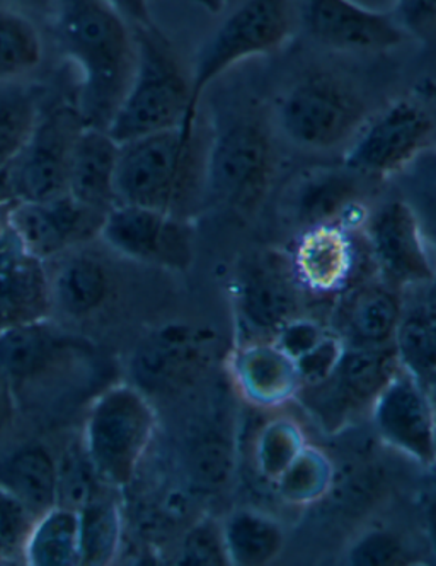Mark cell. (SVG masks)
I'll use <instances>...</instances> for the list:
<instances>
[{
	"mask_svg": "<svg viewBox=\"0 0 436 566\" xmlns=\"http://www.w3.org/2000/svg\"><path fill=\"white\" fill-rule=\"evenodd\" d=\"M404 300L401 291L387 284H363L347 293L341 303V324L346 346H394L403 321Z\"/></svg>",
	"mask_w": 436,
	"mask_h": 566,
	"instance_id": "21",
	"label": "cell"
},
{
	"mask_svg": "<svg viewBox=\"0 0 436 566\" xmlns=\"http://www.w3.org/2000/svg\"><path fill=\"white\" fill-rule=\"evenodd\" d=\"M14 419V397L11 381L0 375V432H4Z\"/></svg>",
	"mask_w": 436,
	"mask_h": 566,
	"instance_id": "44",
	"label": "cell"
},
{
	"mask_svg": "<svg viewBox=\"0 0 436 566\" xmlns=\"http://www.w3.org/2000/svg\"><path fill=\"white\" fill-rule=\"evenodd\" d=\"M0 559H4V555H2V549H0Z\"/></svg>",
	"mask_w": 436,
	"mask_h": 566,
	"instance_id": "49",
	"label": "cell"
},
{
	"mask_svg": "<svg viewBox=\"0 0 436 566\" xmlns=\"http://www.w3.org/2000/svg\"><path fill=\"white\" fill-rule=\"evenodd\" d=\"M204 344L189 327H166L144 340L132 357V376L142 391H173L193 378Z\"/></svg>",
	"mask_w": 436,
	"mask_h": 566,
	"instance_id": "18",
	"label": "cell"
},
{
	"mask_svg": "<svg viewBox=\"0 0 436 566\" xmlns=\"http://www.w3.org/2000/svg\"><path fill=\"white\" fill-rule=\"evenodd\" d=\"M308 446L302 427L289 417L270 420L256 442V467L264 479L274 483L300 451Z\"/></svg>",
	"mask_w": 436,
	"mask_h": 566,
	"instance_id": "33",
	"label": "cell"
},
{
	"mask_svg": "<svg viewBox=\"0 0 436 566\" xmlns=\"http://www.w3.org/2000/svg\"><path fill=\"white\" fill-rule=\"evenodd\" d=\"M107 2L134 28L150 27L156 22L152 18L150 0H107ZM193 2L214 14L222 11V0H193Z\"/></svg>",
	"mask_w": 436,
	"mask_h": 566,
	"instance_id": "41",
	"label": "cell"
},
{
	"mask_svg": "<svg viewBox=\"0 0 436 566\" xmlns=\"http://www.w3.org/2000/svg\"><path fill=\"white\" fill-rule=\"evenodd\" d=\"M346 344L336 334H325L324 337L308 353L295 359L302 388H314L328 381L340 365Z\"/></svg>",
	"mask_w": 436,
	"mask_h": 566,
	"instance_id": "36",
	"label": "cell"
},
{
	"mask_svg": "<svg viewBox=\"0 0 436 566\" xmlns=\"http://www.w3.org/2000/svg\"><path fill=\"white\" fill-rule=\"evenodd\" d=\"M104 217L68 192L52 201L18 202L9 227L28 254L46 262L100 237Z\"/></svg>",
	"mask_w": 436,
	"mask_h": 566,
	"instance_id": "14",
	"label": "cell"
},
{
	"mask_svg": "<svg viewBox=\"0 0 436 566\" xmlns=\"http://www.w3.org/2000/svg\"><path fill=\"white\" fill-rule=\"evenodd\" d=\"M325 334H328V332H325L318 322L295 316V318L287 322V324L277 332L273 343L277 344L283 353L289 354L292 359H299L302 354L311 350Z\"/></svg>",
	"mask_w": 436,
	"mask_h": 566,
	"instance_id": "38",
	"label": "cell"
},
{
	"mask_svg": "<svg viewBox=\"0 0 436 566\" xmlns=\"http://www.w3.org/2000/svg\"><path fill=\"white\" fill-rule=\"evenodd\" d=\"M401 360L396 347L346 346L340 365L328 381L319 387L302 388L328 395L325 403L336 409H355L377 397L385 382L399 369Z\"/></svg>",
	"mask_w": 436,
	"mask_h": 566,
	"instance_id": "20",
	"label": "cell"
},
{
	"mask_svg": "<svg viewBox=\"0 0 436 566\" xmlns=\"http://www.w3.org/2000/svg\"><path fill=\"white\" fill-rule=\"evenodd\" d=\"M435 129L432 107L419 97H404L366 122L343 164L370 179H385L411 166L428 148Z\"/></svg>",
	"mask_w": 436,
	"mask_h": 566,
	"instance_id": "9",
	"label": "cell"
},
{
	"mask_svg": "<svg viewBox=\"0 0 436 566\" xmlns=\"http://www.w3.org/2000/svg\"><path fill=\"white\" fill-rule=\"evenodd\" d=\"M353 565H406L413 562L409 546L388 531H372L350 549Z\"/></svg>",
	"mask_w": 436,
	"mask_h": 566,
	"instance_id": "37",
	"label": "cell"
},
{
	"mask_svg": "<svg viewBox=\"0 0 436 566\" xmlns=\"http://www.w3.org/2000/svg\"><path fill=\"white\" fill-rule=\"evenodd\" d=\"M293 33L292 0H245L196 53L191 69V116L200 118L207 88L237 63L271 55Z\"/></svg>",
	"mask_w": 436,
	"mask_h": 566,
	"instance_id": "7",
	"label": "cell"
},
{
	"mask_svg": "<svg viewBox=\"0 0 436 566\" xmlns=\"http://www.w3.org/2000/svg\"><path fill=\"white\" fill-rule=\"evenodd\" d=\"M414 290L418 291V302L414 303V305H418L419 308L425 310L428 315H436V273L428 283L423 284V286L414 287Z\"/></svg>",
	"mask_w": 436,
	"mask_h": 566,
	"instance_id": "45",
	"label": "cell"
},
{
	"mask_svg": "<svg viewBox=\"0 0 436 566\" xmlns=\"http://www.w3.org/2000/svg\"><path fill=\"white\" fill-rule=\"evenodd\" d=\"M41 96L33 87L0 88V170L8 169L23 151L41 115Z\"/></svg>",
	"mask_w": 436,
	"mask_h": 566,
	"instance_id": "30",
	"label": "cell"
},
{
	"mask_svg": "<svg viewBox=\"0 0 436 566\" xmlns=\"http://www.w3.org/2000/svg\"><path fill=\"white\" fill-rule=\"evenodd\" d=\"M50 27L81 69L75 106L85 126L110 128L137 69L134 27L107 0H55Z\"/></svg>",
	"mask_w": 436,
	"mask_h": 566,
	"instance_id": "1",
	"label": "cell"
},
{
	"mask_svg": "<svg viewBox=\"0 0 436 566\" xmlns=\"http://www.w3.org/2000/svg\"><path fill=\"white\" fill-rule=\"evenodd\" d=\"M222 530L230 565H268L286 546V531L277 518L255 509H237L226 518Z\"/></svg>",
	"mask_w": 436,
	"mask_h": 566,
	"instance_id": "27",
	"label": "cell"
},
{
	"mask_svg": "<svg viewBox=\"0 0 436 566\" xmlns=\"http://www.w3.org/2000/svg\"><path fill=\"white\" fill-rule=\"evenodd\" d=\"M0 489L41 517L59 502V464L43 446H27L0 464Z\"/></svg>",
	"mask_w": 436,
	"mask_h": 566,
	"instance_id": "24",
	"label": "cell"
},
{
	"mask_svg": "<svg viewBox=\"0 0 436 566\" xmlns=\"http://www.w3.org/2000/svg\"><path fill=\"white\" fill-rule=\"evenodd\" d=\"M23 556L34 566L81 565V523L79 512L53 507L34 518Z\"/></svg>",
	"mask_w": 436,
	"mask_h": 566,
	"instance_id": "28",
	"label": "cell"
},
{
	"mask_svg": "<svg viewBox=\"0 0 436 566\" xmlns=\"http://www.w3.org/2000/svg\"><path fill=\"white\" fill-rule=\"evenodd\" d=\"M368 180L374 179L355 172L344 164L338 169H321L309 174L299 188V220L305 227L322 223L347 227L344 217L355 213L360 191Z\"/></svg>",
	"mask_w": 436,
	"mask_h": 566,
	"instance_id": "23",
	"label": "cell"
},
{
	"mask_svg": "<svg viewBox=\"0 0 436 566\" xmlns=\"http://www.w3.org/2000/svg\"><path fill=\"white\" fill-rule=\"evenodd\" d=\"M45 44L38 22L0 4V84H12L40 69Z\"/></svg>",
	"mask_w": 436,
	"mask_h": 566,
	"instance_id": "29",
	"label": "cell"
},
{
	"mask_svg": "<svg viewBox=\"0 0 436 566\" xmlns=\"http://www.w3.org/2000/svg\"><path fill=\"white\" fill-rule=\"evenodd\" d=\"M156 412L145 391L120 385L104 391L85 420L84 451L101 483L129 485L156 432Z\"/></svg>",
	"mask_w": 436,
	"mask_h": 566,
	"instance_id": "5",
	"label": "cell"
},
{
	"mask_svg": "<svg viewBox=\"0 0 436 566\" xmlns=\"http://www.w3.org/2000/svg\"><path fill=\"white\" fill-rule=\"evenodd\" d=\"M179 563L188 566L230 565L222 524L214 518H205L193 526L183 541Z\"/></svg>",
	"mask_w": 436,
	"mask_h": 566,
	"instance_id": "35",
	"label": "cell"
},
{
	"mask_svg": "<svg viewBox=\"0 0 436 566\" xmlns=\"http://www.w3.org/2000/svg\"><path fill=\"white\" fill-rule=\"evenodd\" d=\"M365 242L382 283L414 290L436 273L418 214L406 198L388 199L365 220Z\"/></svg>",
	"mask_w": 436,
	"mask_h": 566,
	"instance_id": "10",
	"label": "cell"
},
{
	"mask_svg": "<svg viewBox=\"0 0 436 566\" xmlns=\"http://www.w3.org/2000/svg\"><path fill=\"white\" fill-rule=\"evenodd\" d=\"M53 305L63 313L82 318L96 313L112 294V274L90 254L63 259L50 274Z\"/></svg>",
	"mask_w": 436,
	"mask_h": 566,
	"instance_id": "26",
	"label": "cell"
},
{
	"mask_svg": "<svg viewBox=\"0 0 436 566\" xmlns=\"http://www.w3.org/2000/svg\"><path fill=\"white\" fill-rule=\"evenodd\" d=\"M370 407L385 444L422 467L436 463L435 403L422 378L401 365Z\"/></svg>",
	"mask_w": 436,
	"mask_h": 566,
	"instance_id": "12",
	"label": "cell"
},
{
	"mask_svg": "<svg viewBox=\"0 0 436 566\" xmlns=\"http://www.w3.org/2000/svg\"><path fill=\"white\" fill-rule=\"evenodd\" d=\"M433 164H435V166H433V172H435V176H436V158H435V163H433Z\"/></svg>",
	"mask_w": 436,
	"mask_h": 566,
	"instance_id": "48",
	"label": "cell"
},
{
	"mask_svg": "<svg viewBox=\"0 0 436 566\" xmlns=\"http://www.w3.org/2000/svg\"><path fill=\"white\" fill-rule=\"evenodd\" d=\"M299 284L292 268L273 255H259L237 274V306L256 331L277 335L299 312Z\"/></svg>",
	"mask_w": 436,
	"mask_h": 566,
	"instance_id": "16",
	"label": "cell"
},
{
	"mask_svg": "<svg viewBox=\"0 0 436 566\" xmlns=\"http://www.w3.org/2000/svg\"><path fill=\"white\" fill-rule=\"evenodd\" d=\"M429 539H432L433 552L436 558V505H432L428 512Z\"/></svg>",
	"mask_w": 436,
	"mask_h": 566,
	"instance_id": "47",
	"label": "cell"
},
{
	"mask_svg": "<svg viewBox=\"0 0 436 566\" xmlns=\"http://www.w3.org/2000/svg\"><path fill=\"white\" fill-rule=\"evenodd\" d=\"M101 239L123 258L169 271H186L193 262L188 220L163 211L118 202L104 217Z\"/></svg>",
	"mask_w": 436,
	"mask_h": 566,
	"instance_id": "11",
	"label": "cell"
},
{
	"mask_svg": "<svg viewBox=\"0 0 436 566\" xmlns=\"http://www.w3.org/2000/svg\"><path fill=\"white\" fill-rule=\"evenodd\" d=\"M435 429H436V403H435Z\"/></svg>",
	"mask_w": 436,
	"mask_h": 566,
	"instance_id": "50",
	"label": "cell"
},
{
	"mask_svg": "<svg viewBox=\"0 0 436 566\" xmlns=\"http://www.w3.org/2000/svg\"><path fill=\"white\" fill-rule=\"evenodd\" d=\"M118 157L120 144L107 129L85 126L72 157L69 195L103 213L116 207Z\"/></svg>",
	"mask_w": 436,
	"mask_h": 566,
	"instance_id": "22",
	"label": "cell"
},
{
	"mask_svg": "<svg viewBox=\"0 0 436 566\" xmlns=\"http://www.w3.org/2000/svg\"><path fill=\"white\" fill-rule=\"evenodd\" d=\"M426 343H428L429 363H432L433 371L436 368V315L429 318Z\"/></svg>",
	"mask_w": 436,
	"mask_h": 566,
	"instance_id": "46",
	"label": "cell"
},
{
	"mask_svg": "<svg viewBox=\"0 0 436 566\" xmlns=\"http://www.w3.org/2000/svg\"><path fill=\"white\" fill-rule=\"evenodd\" d=\"M52 306L45 262L28 254L9 227L0 233V331L46 321Z\"/></svg>",
	"mask_w": 436,
	"mask_h": 566,
	"instance_id": "15",
	"label": "cell"
},
{
	"mask_svg": "<svg viewBox=\"0 0 436 566\" xmlns=\"http://www.w3.org/2000/svg\"><path fill=\"white\" fill-rule=\"evenodd\" d=\"M134 30L137 69L107 132L125 144L178 126L195 128L200 118L191 116V69L156 22Z\"/></svg>",
	"mask_w": 436,
	"mask_h": 566,
	"instance_id": "3",
	"label": "cell"
},
{
	"mask_svg": "<svg viewBox=\"0 0 436 566\" xmlns=\"http://www.w3.org/2000/svg\"><path fill=\"white\" fill-rule=\"evenodd\" d=\"M409 191L404 198L418 214L429 251L436 258V177H422L409 186Z\"/></svg>",
	"mask_w": 436,
	"mask_h": 566,
	"instance_id": "39",
	"label": "cell"
},
{
	"mask_svg": "<svg viewBox=\"0 0 436 566\" xmlns=\"http://www.w3.org/2000/svg\"><path fill=\"white\" fill-rule=\"evenodd\" d=\"M81 523V565H107L118 553L122 517L115 502L94 501L79 511Z\"/></svg>",
	"mask_w": 436,
	"mask_h": 566,
	"instance_id": "32",
	"label": "cell"
},
{
	"mask_svg": "<svg viewBox=\"0 0 436 566\" xmlns=\"http://www.w3.org/2000/svg\"><path fill=\"white\" fill-rule=\"evenodd\" d=\"M230 373L237 390L258 407H278L302 390L295 359L273 340H255L233 353Z\"/></svg>",
	"mask_w": 436,
	"mask_h": 566,
	"instance_id": "19",
	"label": "cell"
},
{
	"mask_svg": "<svg viewBox=\"0 0 436 566\" xmlns=\"http://www.w3.org/2000/svg\"><path fill=\"white\" fill-rule=\"evenodd\" d=\"M270 125L256 104H230L215 115L207 160V205L249 211L273 174Z\"/></svg>",
	"mask_w": 436,
	"mask_h": 566,
	"instance_id": "4",
	"label": "cell"
},
{
	"mask_svg": "<svg viewBox=\"0 0 436 566\" xmlns=\"http://www.w3.org/2000/svg\"><path fill=\"white\" fill-rule=\"evenodd\" d=\"M68 340L46 321L0 331V375L9 381H27L45 373L65 353Z\"/></svg>",
	"mask_w": 436,
	"mask_h": 566,
	"instance_id": "25",
	"label": "cell"
},
{
	"mask_svg": "<svg viewBox=\"0 0 436 566\" xmlns=\"http://www.w3.org/2000/svg\"><path fill=\"white\" fill-rule=\"evenodd\" d=\"M359 264L352 229L340 223L312 224L293 247L290 268L297 284L319 294H333L350 286Z\"/></svg>",
	"mask_w": 436,
	"mask_h": 566,
	"instance_id": "17",
	"label": "cell"
},
{
	"mask_svg": "<svg viewBox=\"0 0 436 566\" xmlns=\"http://www.w3.org/2000/svg\"><path fill=\"white\" fill-rule=\"evenodd\" d=\"M84 128L75 103L41 107L30 142L8 167L9 182L19 202L52 201L68 195L72 157Z\"/></svg>",
	"mask_w": 436,
	"mask_h": 566,
	"instance_id": "8",
	"label": "cell"
},
{
	"mask_svg": "<svg viewBox=\"0 0 436 566\" xmlns=\"http://www.w3.org/2000/svg\"><path fill=\"white\" fill-rule=\"evenodd\" d=\"M96 476L85 451H68L59 467V507L81 511L96 499Z\"/></svg>",
	"mask_w": 436,
	"mask_h": 566,
	"instance_id": "34",
	"label": "cell"
},
{
	"mask_svg": "<svg viewBox=\"0 0 436 566\" xmlns=\"http://www.w3.org/2000/svg\"><path fill=\"white\" fill-rule=\"evenodd\" d=\"M334 467L321 449L305 446L299 457L274 480L281 501L292 505H311L330 492Z\"/></svg>",
	"mask_w": 436,
	"mask_h": 566,
	"instance_id": "31",
	"label": "cell"
},
{
	"mask_svg": "<svg viewBox=\"0 0 436 566\" xmlns=\"http://www.w3.org/2000/svg\"><path fill=\"white\" fill-rule=\"evenodd\" d=\"M368 119V106L359 91L325 71L300 77L278 107L283 133L309 150H333L350 144Z\"/></svg>",
	"mask_w": 436,
	"mask_h": 566,
	"instance_id": "6",
	"label": "cell"
},
{
	"mask_svg": "<svg viewBox=\"0 0 436 566\" xmlns=\"http://www.w3.org/2000/svg\"><path fill=\"white\" fill-rule=\"evenodd\" d=\"M0 4L23 12L40 22L50 21L53 8H55V0H0Z\"/></svg>",
	"mask_w": 436,
	"mask_h": 566,
	"instance_id": "42",
	"label": "cell"
},
{
	"mask_svg": "<svg viewBox=\"0 0 436 566\" xmlns=\"http://www.w3.org/2000/svg\"><path fill=\"white\" fill-rule=\"evenodd\" d=\"M392 14L409 38H423L436 30V0H396Z\"/></svg>",
	"mask_w": 436,
	"mask_h": 566,
	"instance_id": "40",
	"label": "cell"
},
{
	"mask_svg": "<svg viewBox=\"0 0 436 566\" xmlns=\"http://www.w3.org/2000/svg\"><path fill=\"white\" fill-rule=\"evenodd\" d=\"M299 18L305 34L333 52H387L409 40L392 11H374L353 0H302Z\"/></svg>",
	"mask_w": 436,
	"mask_h": 566,
	"instance_id": "13",
	"label": "cell"
},
{
	"mask_svg": "<svg viewBox=\"0 0 436 566\" xmlns=\"http://www.w3.org/2000/svg\"><path fill=\"white\" fill-rule=\"evenodd\" d=\"M210 128L166 129L120 144L118 202L188 220L207 205Z\"/></svg>",
	"mask_w": 436,
	"mask_h": 566,
	"instance_id": "2",
	"label": "cell"
},
{
	"mask_svg": "<svg viewBox=\"0 0 436 566\" xmlns=\"http://www.w3.org/2000/svg\"><path fill=\"white\" fill-rule=\"evenodd\" d=\"M18 202L9 182L8 169L0 170V233L9 229V218L18 207Z\"/></svg>",
	"mask_w": 436,
	"mask_h": 566,
	"instance_id": "43",
	"label": "cell"
}]
</instances>
